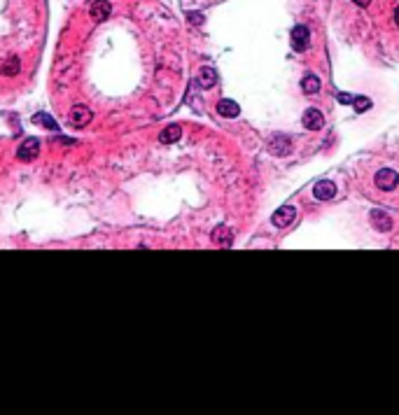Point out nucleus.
I'll return each instance as SVG.
<instances>
[{
	"instance_id": "nucleus-1",
	"label": "nucleus",
	"mask_w": 399,
	"mask_h": 415,
	"mask_svg": "<svg viewBox=\"0 0 399 415\" xmlns=\"http://www.w3.org/2000/svg\"><path fill=\"white\" fill-rule=\"evenodd\" d=\"M374 182L378 189H383V192H392L399 185V175H397V170H392V168H383L376 173Z\"/></svg>"
},
{
	"instance_id": "nucleus-2",
	"label": "nucleus",
	"mask_w": 399,
	"mask_h": 415,
	"mask_svg": "<svg viewBox=\"0 0 399 415\" xmlns=\"http://www.w3.org/2000/svg\"><path fill=\"white\" fill-rule=\"evenodd\" d=\"M91 110L86 108V105H75L73 110H70V117H68V121H70V126L75 128H84L86 124L91 121Z\"/></svg>"
},
{
	"instance_id": "nucleus-3",
	"label": "nucleus",
	"mask_w": 399,
	"mask_h": 415,
	"mask_svg": "<svg viewBox=\"0 0 399 415\" xmlns=\"http://www.w3.org/2000/svg\"><path fill=\"white\" fill-rule=\"evenodd\" d=\"M294 217H296V210H294V208H292V205H283V208H278V210L273 212L271 222H273V226L285 229V226H290V224L294 222Z\"/></svg>"
},
{
	"instance_id": "nucleus-4",
	"label": "nucleus",
	"mask_w": 399,
	"mask_h": 415,
	"mask_svg": "<svg viewBox=\"0 0 399 415\" xmlns=\"http://www.w3.org/2000/svg\"><path fill=\"white\" fill-rule=\"evenodd\" d=\"M308 40H311V30L308 26H294L292 28V47L296 49V52H306V47H308Z\"/></svg>"
},
{
	"instance_id": "nucleus-5",
	"label": "nucleus",
	"mask_w": 399,
	"mask_h": 415,
	"mask_svg": "<svg viewBox=\"0 0 399 415\" xmlns=\"http://www.w3.org/2000/svg\"><path fill=\"white\" fill-rule=\"evenodd\" d=\"M290 138L287 135H283V133H276V135H271V143H269V152L271 154H276V157H285L287 152H290Z\"/></svg>"
},
{
	"instance_id": "nucleus-6",
	"label": "nucleus",
	"mask_w": 399,
	"mask_h": 415,
	"mask_svg": "<svg viewBox=\"0 0 399 415\" xmlns=\"http://www.w3.org/2000/svg\"><path fill=\"white\" fill-rule=\"evenodd\" d=\"M303 126L308 128V131H320L322 126H325V117H322L320 110H315V108H308L306 112H303Z\"/></svg>"
},
{
	"instance_id": "nucleus-7",
	"label": "nucleus",
	"mask_w": 399,
	"mask_h": 415,
	"mask_svg": "<svg viewBox=\"0 0 399 415\" xmlns=\"http://www.w3.org/2000/svg\"><path fill=\"white\" fill-rule=\"evenodd\" d=\"M313 196L318 201H329L336 196V185L332 180H320L318 185L313 187Z\"/></svg>"
},
{
	"instance_id": "nucleus-8",
	"label": "nucleus",
	"mask_w": 399,
	"mask_h": 415,
	"mask_svg": "<svg viewBox=\"0 0 399 415\" xmlns=\"http://www.w3.org/2000/svg\"><path fill=\"white\" fill-rule=\"evenodd\" d=\"M37 152H40V140L37 138H26L24 143L19 145V159H24V161L35 159Z\"/></svg>"
},
{
	"instance_id": "nucleus-9",
	"label": "nucleus",
	"mask_w": 399,
	"mask_h": 415,
	"mask_svg": "<svg viewBox=\"0 0 399 415\" xmlns=\"http://www.w3.org/2000/svg\"><path fill=\"white\" fill-rule=\"evenodd\" d=\"M212 243L215 245H222V247H229L231 243H234V234H231L229 226H224V224H219V226H215L212 229Z\"/></svg>"
},
{
	"instance_id": "nucleus-10",
	"label": "nucleus",
	"mask_w": 399,
	"mask_h": 415,
	"mask_svg": "<svg viewBox=\"0 0 399 415\" xmlns=\"http://www.w3.org/2000/svg\"><path fill=\"white\" fill-rule=\"evenodd\" d=\"M371 224L376 231H390L392 229V219L385 210H371Z\"/></svg>"
},
{
	"instance_id": "nucleus-11",
	"label": "nucleus",
	"mask_w": 399,
	"mask_h": 415,
	"mask_svg": "<svg viewBox=\"0 0 399 415\" xmlns=\"http://www.w3.org/2000/svg\"><path fill=\"white\" fill-rule=\"evenodd\" d=\"M91 19L94 21H105V19L110 17V12H112V5H110L108 0H96L94 5H91Z\"/></svg>"
},
{
	"instance_id": "nucleus-12",
	"label": "nucleus",
	"mask_w": 399,
	"mask_h": 415,
	"mask_svg": "<svg viewBox=\"0 0 399 415\" xmlns=\"http://www.w3.org/2000/svg\"><path fill=\"white\" fill-rule=\"evenodd\" d=\"M217 112L222 117H227V119H234V117H238L241 108H238L236 101H231V98H222V101L217 103Z\"/></svg>"
},
{
	"instance_id": "nucleus-13",
	"label": "nucleus",
	"mask_w": 399,
	"mask_h": 415,
	"mask_svg": "<svg viewBox=\"0 0 399 415\" xmlns=\"http://www.w3.org/2000/svg\"><path fill=\"white\" fill-rule=\"evenodd\" d=\"M180 138H182V128L178 126V124H170L168 128H163V131H161V135H159V143L170 145V143H178Z\"/></svg>"
},
{
	"instance_id": "nucleus-14",
	"label": "nucleus",
	"mask_w": 399,
	"mask_h": 415,
	"mask_svg": "<svg viewBox=\"0 0 399 415\" xmlns=\"http://www.w3.org/2000/svg\"><path fill=\"white\" fill-rule=\"evenodd\" d=\"M19 70H21L19 59H17V56H10V59L3 63V68H0V75H5V77H14V75H19Z\"/></svg>"
},
{
	"instance_id": "nucleus-15",
	"label": "nucleus",
	"mask_w": 399,
	"mask_h": 415,
	"mask_svg": "<svg viewBox=\"0 0 399 415\" xmlns=\"http://www.w3.org/2000/svg\"><path fill=\"white\" fill-rule=\"evenodd\" d=\"M199 82L203 89H210V86H215V82H217V72L212 70V68H201V75H199Z\"/></svg>"
},
{
	"instance_id": "nucleus-16",
	"label": "nucleus",
	"mask_w": 399,
	"mask_h": 415,
	"mask_svg": "<svg viewBox=\"0 0 399 415\" xmlns=\"http://www.w3.org/2000/svg\"><path fill=\"white\" fill-rule=\"evenodd\" d=\"M320 79L315 77V75H303V79H301V89H303V94H318L320 91Z\"/></svg>"
},
{
	"instance_id": "nucleus-17",
	"label": "nucleus",
	"mask_w": 399,
	"mask_h": 415,
	"mask_svg": "<svg viewBox=\"0 0 399 415\" xmlns=\"http://www.w3.org/2000/svg\"><path fill=\"white\" fill-rule=\"evenodd\" d=\"M33 121H35V124H42L45 128H49V131H56V128H59V126H56V121L52 119L49 115H45V112H37V115L33 117Z\"/></svg>"
},
{
	"instance_id": "nucleus-18",
	"label": "nucleus",
	"mask_w": 399,
	"mask_h": 415,
	"mask_svg": "<svg viewBox=\"0 0 399 415\" xmlns=\"http://www.w3.org/2000/svg\"><path fill=\"white\" fill-rule=\"evenodd\" d=\"M352 105H355V112H367L371 108V101L369 98H352Z\"/></svg>"
},
{
	"instance_id": "nucleus-19",
	"label": "nucleus",
	"mask_w": 399,
	"mask_h": 415,
	"mask_svg": "<svg viewBox=\"0 0 399 415\" xmlns=\"http://www.w3.org/2000/svg\"><path fill=\"white\" fill-rule=\"evenodd\" d=\"M187 21L192 26H201L203 21H206V17H203L201 12H187Z\"/></svg>"
},
{
	"instance_id": "nucleus-20",
	"label": "nucleus",
	"mask_w": 399,
	"mask_h": 415,
	"mask_svg": "<svg viewBox=\"0 0 399 415\" xmlns=\"http://www.w3.org/2000/svg\"><path fill=\"white\" fill-rule=\"evenodd\" d=\"M336 98H339V103H352V96H350V94H339Z\"/></svg>"
},
{
	"instance_id": "nucleus-21",
	"label": "nucleus",
	"mask_w": 399,
	"mask_h": 415,
	"mask_svg": "<svg viewBox=\"0 0 399 415\" xmlns=\"http://www.w3.org/2000/svg\"><path fill=\"white\" fill-rule=\"evenodd\" d=\"M352 3H355V5H360V7H367L371 0H352Z\"/></svg>"
},
{
	"instance_id": "nucleus-22",
	"label": "nucleus",
	"mask_w": 399,
	"mask_h": 415,
	"mask_svg": "<svg viewBox=\"0 0 399 415\" xmlns=\"http://www.w3.org/2000/svg\"><path fill=\"white\" fill-rule=\"evenodd\" d=\"M394 24L399 26V7H397V10H394Z\"/></svg>"
}]
</instances>
